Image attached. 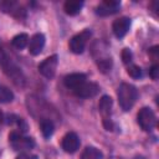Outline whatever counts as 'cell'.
I'll return each instance as SVG.
<instances>
[{"label": "cell", "mask_w": 159, "mask_h": 159, "mask_svg": "<svg viewBox=\"0 0 159 159\" xmlns=\"http://www.w3.org/2000/svg\"><path fill=\"white\" fill-rule=\"evenodd\" d=\"M127 72H128V75H129L132 78H134V80L140 78V77H142V75H143L142 68H140L139 66H137V65H130V66H128Z\"/></svg>", "instance_id": "20"}, {"label": "cell", "mask_w": 159, "mask_h": 159, "mask_svg": "<svg viewBox=\"0 0 159 159\" xmlns=\"http://www.w3.org/2000/svg\"><path fill=\"white\" fill-rule=\"evenodd\" d=\"M9 140L15 150H26L35 147V142L32 138L24 137L21 135V133L17 132H11L9 134Z\"/></svg>", "instance_id": "4"}, {"label": "cell", "mask_w": 159, "mask_h": 159, "mask_svg": "<svg viewBox=\"0 0 159 159\" xmlns=\"http://www.w3.org/2000/svg\"><path fill=\"white\" fill-rule=\"evenodd\" d=\"M97 66H98V68L101 70V72L106 73V72L111 71V68H112V58H111V57L99 58V60L97 61Z\"/></svg>", "instance_id": "19"}, {"label": "cell", "mask_w": 159, "mask_h": 159, "mask_svg": "<svg viewBox=\"0 0 159 159\" xmlns=\"http://www.w3.org/2000/svg\"><path fill=\"white\" fill-rule=\"evenodd\" d=\"M120 7V1L118 0H104L96 7V14L99 16H109L116 14Z\"/></svg>", "instance_id": "7"}, {"label": "cell", "mask_w": 159, "mask_h": 159, "mask_svg": "<svg viewBox=\"0 0 159 159\" xmlns=\"http://www.w3.org/2000/svg\"><path fill=\"white\" fill-rule=\"evenodd\" d=\"M40 125H41L42 135H43L45 138H50V137L53 134V129H55V127H53L52 120H50V119H42L41 123H40Z\"/></svg>", "instance_id": "17"}, {"label": "cell", "mask_w": 159, "mask_h": 159, "mask_svg": "<svg viewBox=\"0 0 159 159\" xmlns=\"http://www.w3.org/2000/svg\"><path fill=\"white\" fill-rule=\"evenodd\" d=\"M57 65H58V56L57 55H52V56L47 57L46 60H43L39 65V72L43 77L51 80L55 76V73H56Z\"/></svg>", "instance_id": "5"}, {"label": "cell", "mask_w": 159, "mask_h": 159, "mask_svg": "<svg viewBox=\"0 0 159 159\" xmlns=\"http://www.w3.org/2000/svg\"><path fill=\"white\" fill-rule=\"evenodd\" d=\"M63 82H65V86L67 88L75 89L80 84H82L83 82H86V75L84 73H71V75H68V76L65 77Z\"/></svg>", "instance_id": "12"}, {"label": "cell", "mask_w": 159, "mask_h": 159, "mask_svg": "<svg viewBox=\"0 0 159 159\" xmlns=\"http://www.w3.org/2000/svg\"><path fill=\"white\" fill-rule=\"evenodd\" d=\"M2 118H4V116H2V112H1V111H0V122H1V120H2Z\"/></svg>", "instance_id": "25"}, {"label": "cell", "mask_w": 159, "mask_h": 159, "mask_svg": "<svg viewBox=\"0 0 159 159\" xmlns=\"http://www.w3.org/2000/svg\"><path fill=\"white\" fill-rule=\"evenodd\" d=\"M149 75H150V77L153 80H157L158 76H159V66L158 65H153L152 68L149 70Z\"/></svg>", "instance_id": "22"}, {"label": "cell", "mask_w": 159, "mask_h": 159, "mask_svg": "<svg viewBox=\"0 0 159 159\" xmlns=\"http://www.w3.org/2000/svg\"><path fill=\"white\" fill-rule=\"evenodd\" d=\"M112 104H113V101H112V98H111L109 96H103V97L99 99L98 109H99L101 114L103 116V119H108V116L111 114Z\"/></svg>", "instance_id": "13"}, {"label": "cell", "mask_w": 159, "mask_h": 159, "mask_svg": "<svg viewBox=\"0 0 159 159\" xmlns=\"http://www.w3.org/2000/svg\"><path fill=\"white\" fill-rule=\"evenodd\" d=\"M83 6V1H80V0H68L65 2V12L67 15H71V16H75L77 15Z\"/></svg>", "instance_id": "14"}, {"label": "cell", "mask_w": 159, "mask_h": 159, "mask_svg": "<svg viewBox=\"0 0 159 159\" xmlns=\"http://www.w3.org/2000/svg\"><path fill=\"white\" fill-rule=\"evenodd\" d=\"M16 159H37V157L35 154H31V153H21L17 155Z\"/></svg>", "instance_id": "23"}, {"label": "cell", "mask_w": 159, "mask_h": 159, "mask_svg": "<svg viewBox=\"0 0 159 159\" xmlns=\"http://www.w3.org/2000/svg\"><path fill=\"white\" fill-rule=\"evenodd\" d=\"M132 60H133L132 51L129 48H123V51H122V61H123V63L129 65L132 62Z\"/></svg>", "instance_id": "21"}, {"label": "cell", "mask_w": 159, "mask_h": 159, "mask_svg": "<svg viewBox=\"0 0 159 159\" xmlns=\"http://www.w3.org/2000/svg\"><path fill=\"white\" fill-rule=\"evenodd\" d=\"M0 65L4 67V70L9 73V76H11L12 78H14V81H16V80H19L17 77H16V75L17 76H20L21 73H20V71H19V68H16L11 62H10V60H9V57L6 56V53L2 51V48L0 47Z\"/></svg>", "instance_id": "11"}, {"label": "cell", "mask_w": 159, "mask_h": 159, "mask_svg": "<svg viewBox=\"0 0 159 159\" xmlns=\"http://www.w3.org/2000/svg\"><path fill=\"white\" fill-rule=\"evenodd\" d=\"M130 24L132 22H130V19L129 17L123 16V17L117 19L113 22V25H112V31H113L114 36L118 37V39L124 37L127 35V32L129 31V29H130Z\"/></svg>", "instance_id": "8"}, {"label": "cell", "mask_w": 159, "mask_h": 159, "mask_svg": "<svg viewBox=\"0 0 159 159\" xmlns=\"http://www.w3.org/2000/svg\"><path fill=\"white\" fill-rule=\"evenodd\" d=\"M91 35H92V31H91L89 29H86V30L81 31L80 34L75 35V36L70 40V43H68L70 50H71L73 53H77V55H78V53H82L83 50L86 48V45H87V42H88Z\"/></svg>", "instance_id": "2"}, {"label": "cell", "mask_w": 159, "mask_h": 159, "mask_svg": "<svg viewBox=\"0 0 159 159\" xmlns=\"http://www.w3.org/2000/svg\"><path fill=\"white\" fill-rule=\"evenodd\" d=\"M80 144H81L80 138H78V135H77L76 133H73V132L67 133V134L62 138V143H61L62 149H63L66 153H75V152H77V149L80 148Z\"/></svg>", "instance_id": "9"}, {"label": "cell", "mask_w": 159, "mask_h": 159, "mask_svg": "<svg viewBox=\"0 0 159 159\" xmlns=\"http://www.w3.org/2000/svg\"><path fill=\"white\" fill-rule=\"evenodd\" d=\"M137 120L143 130H150L154 128V125L157 123V117L150 108L143 107L137 116Z\"/></svg>", "instance_id": "3"}, {"label": "cell", "mask_w": 159, "mask_h": 159, "mask_svg": "<svg viewBox=\"0 0 159 159\" xmlns=\"http://www.w3.org/2000/svg\"><path fill=\"white\" fill-rule=\"evenodd\" d=\"M11 45L16 48V50H22L29 45V35L27 34H19L16 36H14V39L11 40Z\"/></svg>", "instance_id": "15"}, {"label": "cell", "mask_w": 159, "mask_h": 159, "mask_svg": "<svg viewBox=\"0 0 159 159\" xmlns=\"http://www.w3.org/2000/svg\"><path fill=\"white\" fill-rule=\"evenodd\" d=\"M14 99V93L10 88L0 84V102L1 103H9Z\"/></svg>", "instance_id": "18"}, {"label": "cell", "mask_w": 159, "mask_h": 159, "mask_svg": "<svg viewBox=\"0 0 159 159\" xmlns=\"http://www.w3.org/2000/svg\"><path fill=\"white\" fill-rule=\"evenodd\" d=\"M83 158L84 159H103V154L99 149L96 147H87L83 152Z\"/></svg>", "instance_id": "16"}, {"label": "cell", "mask_w": 159, "mask_h": 159, "mask_svg": "<svg viewBox=\"0 0 159 159\" xmlns=\"http://www.w3.org/2000/svg\"><path fill=\"white\" fill-rule=\"evenodd\" d=\"M45 36L42 34H35L30 40H29V52L34 56L40 55V52L42 51L43 46H45Z\"/></svg>", "instance_id": "10"}, {"label": "cell", "mask_w": 159, "mask_h": 159, "mask_svg": "<svg viewBox=\"0 0 159 159\" xmlns=\"http://www.w3.org/2000/svg\"><path fill=\"white\" fill-rule=\"evenodd\" d=\"M158 48H159L158 46H154V47H152V48L149 50V53H150V55H153V56H154V58H157V53H158Z\"/></svg>", "instance_id": "24"}, {"label": "cell", "mask_w": 159, "mask_h": 159, "mask_svg": "<svg viewBox=\"0 0 159 159\" xmlns=\"http://www.w3.org/2000/svg\"><path fill=\"white\" fill-rule=\"evenodd\" d=\"M138 98V91L133 84L129 83H122L118 88V101L119 106L123 111H129L134 106L135 101Z\"/></svg>", "instance_id": "1"}, {"label": "cell", "mask_w": 159, "mask_h": 159, "mask_svg": "<svg viewBox=\"0 0 159 159\" xmlns=\"http://www.w3.org/2000/svg\"><path fill=\"white\" fill-rule=\"evenodd\" d=\"M73 93L77 96V97H81V98H91V97H94L98 92H99V86L94 82H83L82 84H80L77 88L72 89Z\"/></svg>", "instance_id": "6"}]
</instances>
